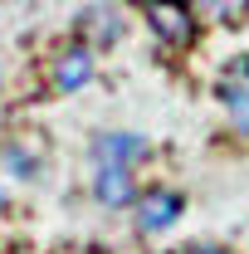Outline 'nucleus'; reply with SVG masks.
I'll return each instance as SVG.
<instances>
[{"label":"nucleus","instance_id":"1","mask_svg":"<svg viewBox=\"0 0 249 254\" xmlns=\"http://www.w3.org/2000/svg\"><path fill=\"white\" fill-rule=\"evenodd\" d=\"M156 142L137 127H98L88 132V161L93 166H127V171H142L152 166Z\"/></svg>","mask_w":249,"mask_h":254},{"label":"nucleus","instance_id":"6","mask_svg":"<svg viewBox=\"0 0 249 254\" xmlns=\"http://www.w3.org/2000/svg\"><path fill=\"white\" fill-rule=\"evenodd\" d=\"M137 195H142V176L137 171H127V166H93L88 171V200L98 210H113V215L132 210Z\"/></svg>","mask_w":249,"mask_h":254},{"label":"nucleus","instance_id":"8","mask_svg":"<svg viewBox=\"0 0 249 254\" xmlns=\"http://www.w3.org/2000/svg\"><path fill=\"white\" fill-rule=\"evenodd\" d=\"M215 98H220V108H225V118H230V132L249 142V83L225 78V83L215 88Z\"/></svg>","mask_w":249,"mask_h":254},{"label":"nucleus","instance_id":"5","mask_svg":"<svg viewBox=\"0 0 249 254\" xmlns=\"http://www.w3.org/2000/svg\"><path fill=\"white\" fill-rule=\"evenodd\" d=\"M93 78H98V54L88 44H78V39H68L59 54L49 59V93H59V98L83 93Z\"/></svg>","mask_w":249,"mask_h":254},{"label":"nucleus","instance_id":"10","mask_svg":"<svg viewBox=\"0 0 249 254\" xmlns=\"http://www.w3.org/2000/svg\"><path fill=\"white\" fill-rule=\"evenodd\" d=\"M176 254H235L230 245H220V240H186Z\"/></svg>","mask_w":249,"mask_h":254},{"label":"nucleus","instance_id":"7","mask_svg":"<svg viewBox=\"0 0 249 254\" xmlns=\"http://www.w3.org/2000/svg\"><path fill=\"white\" fill-rule=\"evenodd\" d=\"M0 171L10 176V181H20V186H30L44 176V152L30 147L25 137H10V142H0Z\"/></svg>","mask_w":249,"mask_h":254},{"label":"nucleus","instance_id":"3","mask_svg":"<svg viewBox=\"0 0 249 254\" xmlns=\"http://www.w3.org/2000/svg\"><path fill=\"white\" fill-rule=\"evenodd\" d=\"M142 15H147V30L166 44V49H190L195 44V5L190 0H142Z\"/></svg>","mask_w":249,"mask_h":254},{"label":"nucleus","instance_id":"12","mask_svg":"<svg viewBox=\"0 0 249 254\" xmlns=\"http://www.w3.org/2000/svg\"><path fill=\"white\" fill-rule=\"evenodd\" d=\"M152 254H176V250H152Z\"/></svg>","mask_w":249,"mask_h":254},{"label":"nucleus","instance_id":"2","mask_svg":"<svg viewBox=\"0 0 249 254\" xmlns=\"http://www.w3.org/2000/svg\"><path fill=\"white\" fill-rule=\"evenodd\" d=\"M127 215H132V235L152 245V240L171 235V230L181 225V215H186V190H176V186H142L137 205H132Z\"/></svg>","mask_w":249,"mask_h":254},{"label":"nucleus","instance_id":"4","mask_svg":"<svg viewBox=\"0 0 249 254\" xmlns=\"http://www.w3.org/2000/svg\"><path fill=\"white\" fill-rule=\"evenodd\" d=\"M123 34H127V15H123L118 0H93V5H83V10L73 15V39L88 44L93 54L123 44Z\"/></svg>","mask_w":249,"mask_h":254},{"label":"nucleus","instance_id":"9","mask_svg":"<svg viewBox=\"0 0 249 254\" xmlns=\"http://www.w3.org/2000/svg\"><path fill=\"white\" fill-rule=\"evenodd\" d=\"M190 5H195V15H205L215 25H245L249 15V0H190Z\"/></svg>","mask_w":249,"mask_h":254},{"label":"nucleus","instance_id":"11","mask_svg":"<svg viewBox=\"0 0 249 254\" xmlns=\"http://www.w3.org/2000/svg\"><path fill=\"white\" fill-rule=\"evenodd\" d=\"M5 200H10V195H5V186H0V215H5Z\"/></svg>","mask_w":249,"mask_h":254}]
</instances>
